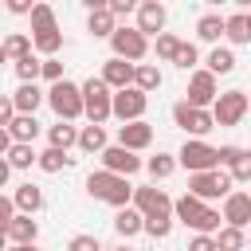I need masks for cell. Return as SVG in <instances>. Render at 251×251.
Segmentation results:
<instances>
[{
  "label": "cell",
  "mask_w": 251,
  "mask_h": 251,
  "mask_svg": "<svg viewBox=\"0 0 251 251\" xmlns=\"http://www.w3.org/2000/svg\"><path fill=\"white\" fill-rule=\"evenodd\" d=\"M31 51H39L43 59H51V55H59L63 51V31H59V24H55V8L51 4H31Z\"/></svg>",
  "instance_id": "6da1fadb"
},
{
  "label": "cell",
  "mask_w": 251,
  "mask_h": 251,
  "mask_svg": "<svg viewBox=\"0 0 251 251\" xmlns=\"http://www.w3.org/2000/svg\"><path fill=\"white\" fill-rule=\"evenodd\" d=\"M173 220H180L184 227H192L196 235H216L224 224H220V208H212V204H200L196 196H176L173 200Z\"/></svg>",
  "instance_id": "7a4b0ae2"
},
{
  "label": "cell",
  "mask_w": 251,
  "mask_h": 251,
  "mask_svg": "<svg viewBox=\"0 0 251 251\" xmlns=\"http://www.w3.org/2000/svg\"><path fill=\"white\" fill-rule=\"evenodd\" d=\"M86 192H90L94 200L110 204V208H129L133 184H129L126 176H114V173H102V169H94V173H86Z\"/></svg>",
  "instance_id": "3957f363"
},
{
  "label": "cell",
  "mask_w": 251,
  "mask_h": 251,
  "mask_svg": "<svg viewBox=\"0 0 251 251\" xmlns=\"http://www.w3.org/2000/svg\"><path fill=\"white\" fill-rule=\"evenodd\" d=\"M43 102L55 110L59 122H78L82 118V94H78V82L63 78V82H51V90H43Z\"/></svg>",
  "instance_id": "277c9868"
},
{
  "label": "cell",
  "mask_w": 251,
  "mask_h": 251,
  "mask_svg": "<svg viewBox=\"0 0 251 251\" xmlns=\"http://www.w3.org/2000/svg\"><path fill=\"white\" fill-rule=\"evenodd\" d=\"M78 94H82V118L90 122V126H106L110 122V86L94 75V78H86V82H78Z\"/></svg>",
  "instance_id": "5b68a950"
},
{
  "label": "cell",
  "mask_w": 251,
  "mask_h": 251,
  "mask_svg": "<svg viewBox=\"0 0 251 251\" xmlns=\"http://www.w3.org/2000/svg\"><path fill=\"white\" fill-rule=\"evenodd\" d=\"M247 110H251V102H247V94H243V90H224V94H216V102L208 106L212 126H224V129L239 126V122L247 118Z\"/></svg>",
  "instance_id": "8992f818"
},
{
  "label": "cell",
  "mask_w": 251,
  "mask_h": 251,
  "mask_svg": "<svg viewBox=\"0 0 251 251\" xmlns=\"http://www.w3.org/2000/svg\"><path fill=\"white\" fill-rule=\"evenodd\" d=\"M110 47H114V59H122V63H141L145 55H149V39L137 31V27H129V24H118L114 27V35H110Z\"/></svg>",
  "instance_id": "52a82bcc"
},
{
  "label": "cell",
  "mask_w": 251,
  "mask_h": 251,
  "mask_svg": "<svg viewBox=\"0 0 251 251\" xmlns=\"http://www.w3.org/2000/svg\"><path fill=\"white\" fill-rule=\"evenodd\" d=\"M231 188H235V184H231V176H227L224 169H212V173H192V176H188V196H196L200 204H208V200H224Z\"/></svg>",
  "instance_id": "ba28073f"
},
{
  "label": "cell",
  "mask_w": 251,
  "mask_h": 251,
  "mask_svg": "<svg viewBox=\"0 0 251 251\" xmlns=\"http://www.w3.org/2000/svg\"><path fill=\"white\" fill-rule=\"evenodd\" d=\"M129 208L145 220V216H173V196L157 184H133V196H129Z\"/></svg>",
  "instance_id": "9c48e42d"
},
{
  "label": "cell",
  "mask_w": 251,
  "mask_h": 251,
  "mask_svg": "<svg viewBox=\"0 0 251 251\" xmlns=\"http://www.w3.org/2000/svg\"><path fill=\"white\" fill-rule=\"evenodd\" d=\"M145 106H149V98H145L141 90H133V86L110 94V118H118L122 126H126V122H141V118H145Z\"/></svg>",
  "instance_id": "30bf717a"
},
{
  "label": "cell",
  "mask_w": 251,
  "mask_h": 251,
  "mask_svg": "<svg viewBox=\"0 0 251 251\" xmlns=\"http://www.w3.org/2000/svg\"><path fill=\"white\" fill-rule=\"evenodd\" d=\"M173 157H176L180 169H188V176H192V173H212V169H216V145H208V141H184L180 153H173Z\"/></svg>",
  "instance_id": "8fae6325"
},
{
  "label": "cell",
  "mask_w": 251,
  "mask_h": 251,
  "mask_svg": "<svg viewBox=\"0 0 251 251\" xmlns=\"http://www.w3.org/2000/svg\"><path fill=\"white\" fill-rule=\"evenodd\" d=\"M216 94H220V82H216L204 67H196V71L188 75V90H184L180 102H188V106H196V110H208V106L216 102Z\"/></svg>",
  "instance_id": "7c38bea8"
},
{
  "label": "cell",
  "mask_w": 251,
  "mask_h": 251,
  "mask_svg": "<svg viewBox=\"0 0 251 251\" xmlns=\"http://www.w3.org/2000/svg\"><path fill=\"white\" fill-rule=\"evenodd\" d=\"M173 122H176L184 133H192V141H204V133L216 129V126H212V114H208V110H196V106H188V102H176V106H173Z\"/></svg>",
  "instance_id": "4fadbf2b"
},
{
  "label": "cell",
  "mask_w": 251,
  "mask_h": 251,
  "mask_svg": "<svg viewBox=\"0 0 251 251\" xmlns=\"http://www.w3.org/2000/svg\"><path fill=\"white\" fill-rule=\"evenodd\" d=\"M98 157H102V173H114V176H126V180L141 169V157L129 153V149H122V145H106Z\"/></svg>",
  "instance_id": "5bb4252c"
},
{
  "label": "cell",
  "mask_w": 251,
  "mask_h": 251,
  "mask_svg": "<svg viewBox=\"0 0 251 251\" xmlns=\"http://www.w3.org/2000/svg\"><path fill=\"white\" fill-rule=\"evenodd\" d=\"M220 220H224V227H247L251 224V196L243 192V188H231L227 196H224V212H220Z\"/></svg>",
  "instance_id": "9a60e30c"
},
{
  "label": "cell",
  "mask_w": 251,
  "mask_h": 251,
  "mask_svg": "<svg viewBox=\"0 0 251 251\" xmlns=\"http://www.w3.org/2000/svg\"><path fill=\"white\" fill-rule=\"evenodd\" d=\"M133 16H137V31L149 39V35H161L165 31V20H169V12H165V4L161 0H141L137 8H133Z\"/></svg>",
  "instance_id": "2e32d148"
},
{
  "label": "cell",
  "mask_w": 251,
  "mask_h": 251,
  "mask_svg": "<svg viewBox=\"0 0 251 251\" xmlns=\"http://www.w3.org/2000/svg\"><path fill=\"white\" fill-rule=\"evenodd\" d=\"M118 145L129 149V153L149 149V145H153V126H149L145 118H141V122H126V126H118Z\"/></svg>",
  "instance_id": "e0dca14e"
},
{
  "label": "cell",
  "mask_w": 251,
  "mask_h": 251,
  "mask_svg": "<svg viewBox=\"0 0 251 251\" xmlns=\"http://www.w3.org/2000/svg\"><path fill=\"white\" fill-rule=\"evenodd\" d=\"M4 239H8L12 247H27V243H35V239H39V220L16 212V216L8 220V227H4Z\"/></svg>",
  "instance_id": "ac0fdd59"
},
{
  "label": "cell",
  "mask_w": 251,
  "mask_h": 251,
  "mask_svg": "<svg viewBox=\"0 0 251 251\" xmlns=\"http://www.w3.org/2000/svg\"><path fill=\"white\" fill-rule=\"evenodd\" d=\"M110 90H126V86H133V63H122V59H106L102 63V75H98Z\"/></svg>",
  "instance_id": "d6986e66"
},
{
  "label": "cell",
  "mask_w": 251,
  "mask_h": 251,
  "mask_svg": "<svg viewBox=\"0 0 251 251\" xmlns=\"http://www.w3.org/2000/svg\"><path fill=\"white\" fill-rule=\"evenodd\" d=\"M8 98H12V110H16V114H31V118H35V110L43 106V90H39V82H20L16 94H8Z\"/></svg>",
  "instance_id": "ffe728a7"
},
{
  "label": "cell",
  "mask_w": 251,
  "mask_h": 251,
  "mask_svg": "<svg viewBox=\"0 0 251 251\" xmlns=\"http://www.w3.org/2000/svg\"><path fill=\"white\" fill-rule=\"evenodd\" d=\"M12 208L20 212V216H35L39 208H43V188L39 184H16V192H12Z\"/></svg>",
  "instance_id": "44dd1931"
},
{
  "label": "cell",
  "mask_w": 251,
  "mask_h": 251,
  "mask_svg": "<svg viewBox=\"0 0 251 251\" xmlns=\"http://www.w3.org/2000/svg\"><path fill=\"white\" fill-rule=\"evenodd\" d=\"M224 39H227L231 47H247V43H251V16H247V12L224 16Z\"/></svg>",
  "instance_id": "7402d4cb"
},
{
  "label": "cell",
  "mask_w": 251,
  "mask_h": 251,
  "mask_svg": "<svg viewBox=\"0 0 251 251\" xmlns=\"http://www.w3.org/2000/svg\"><path fill=\"white\" fill-rule=\"evenodd\" d=\"M4 129H8V137L20 141V145H35V137H39V122H35L31 114H16Z\"/></svg>",
  "instance_id": "603a6c76"
},
{
  "label": "cell",
  "mask_w": 251,
  "mask_h": 251,
  "mask_svg": "<svg viewBox=\"0 0 251 251\" xmlns=\"http://www.w3.org/2000/svg\"><path fill=\"white\" fill-rule=\"evenodd\" d=\"M0 55H4V63H20L24 55H31V39H27V31H12V35H4V39H0Z\"/></svg>",
  "instance_id": "cb8c5ba5"
},
{
  "label": "cell",
  "mask_w": 251,
  "mask_h": 251,
  "mask_svg": "<svg viewBox=\"0 0 251 251\" xmlns=\"http://www.w3.org/2000/svg\"><path fill=\"white\" fill-rule=\"evenodd\" d=\"M204 71H208L212 78L231 75V71H235V51H231V47H212L208 59H204Z\"/></svg>",
  "instance_id": "d4e9b609"
},
{
  "label": "cell",
  "mask_w": 251,
  "mask_h": 251,
  "mask_svg": "<svg viewBox=\"0 0 251 251\" xmlns=\"http://www.w3.org/2000/svg\"><path fill=\"white\" fill-rule=\"evenodd\" d=\"M161 71H157V63H137L133 67V90H141L145 98L153 94V90H161Z\"/></svg>",
  "instance_id": "484cf974"
},
{
  "label": "cell",
  "mask_w": 251,
  "mask_h": 251,
  "mask_svg": "<svg viewBox=\"0 0 251 251\" xmlns=\"http://www.w3.org/2000/svg\"><path fill=\"white\" fill-rule=\"evenodd\" d=\"M75 137H78V126H71V122H55V126H47V149H63V153H71V149H75Z\"/></svg>",
  "instance_id": "4316f807"
},
{
  "label": "cell",
  "mask_w": 251,
  "mask_h": 251,
  "mask_svg": "<svg viewBox=\"0 0 251 251\" xmlns=\"http://www.w3.org/2000/svg\"><path fill=\"white\" fill-rule=\"evenodd\" d=\"M75 145H78L82 153H102V149L110 145V141H106V126H78Z\"/></svg>",
  "instance_id": "83f0119b"
},
{
  "label": "cell",
  "mask_w": 251,
  "mask_h": 251,
  "mask_svg": "<svg viewBox=\"0 0 251 251\" xmlns=\"http://www.w3.org/2000/svg\"><path fill=\"white\" fill-rule=\"evenodd\" d=\"M114 27H118V24H114V16L106 12V4H102V8H90V16H86V31H90L94 39H110Z\"/></svg>",
  "instance_id": "f1b7e54d"
},
{
  "label": "cell",
  "mask_w": 251,
  "mask_h": 251,
  "mask_svg": "<svg viewBox=\"0 0 251 251\" xmlns=\"http://www.w3.org/2000/svg\"><path fill=\"white\" fill-rule=\"evenodd\" d=\"M196 35H200L204 43H216V47H220V35H224V16H220V12H204V16L196 20Z\"/></svg>",
  "instance_id": "f546056e"
},
{
  "label": "cell",
  "mask_w": 251,
  "mask_h": 251,
  "mask_svg": "<svg viewBox=\"0 0 251 251\" xmlns=\"http://www.w3.org/2000/svg\"><path fill=\"white\" fill-rule=\"evenodd\" d=\"M35 165H39L43 173H63L67 165H75V157L63 153V149H43V153H35Z\"/></svg>",
  "instance_id": "4dcf8cb0"
},
{
  "label": "cell",
  "mask_w": 251,
  "mask_h": 251,
  "mask_svg": "<svg viewBox=\"0 0 251 251\" xmlns=\"http://www.w3.org/2000/svg\"><path fill=\"white\" fill-rule=\"evenodd\" d=\"M114 231H118L122 239L141 235V216H137L133 208H118V216H114Z\"/></svg>",
  "instance_id": "1f68e13d"
},
{
  "label": "cell",
  "mask_w": 251,
  "mask_h": 251,
  "mask_svg": "<svg viewBox=\"0 0 251 251\" xmlns=\"http://www.w3.org/2000/svg\"><path fill=\"white\" fill-rule=\"evenodd\" d=\"M141 169H149V176H153V180H165V176H173V173H176V157H173V153H157V157L141 161Z\"/></svg>",
  "instance_id": "d6a6232c"
},
{
  "label": "cell",
  "mask_w": 251,
  "mask_h": 251,
  "mask_svg": "<svg viewBox=\"0 0 251 251\" xmlns=\"http://www.w3.org/2000/svg\"><path fill=\"white\" fill-rule=\"evenodd\" d=\"M212 239H216V251H243L247 247V231H239V227H220Z\"/></svg>",
  "instance_id": "836d02e7"
},
{
  "label": "cell",
  "mask_w": 251,
  "mask_h": 251,
  "mask_svg": "<svg viewBox=\"0 0 251 251\" xmlns=\"http://www.w3.org/2000/svg\"><path fill=\"white\" fill-rule=\"evenodd\" d=\"M4 161H8V169H31V165H35V145L12 141V149L4 153Z\"/></svg>",
  "instance_id": "e575fe53"
},
{
  "label": "cell",
  "mask_w": 251,
  "mask_h": 251,
  "mask_svg": "<svg viewBox=\"0 0 251 251\" xmlns=\"http://www.w3.org/2000/svg\"><path fill=\"white\" fill-rule=\"evenodd\" d=\"M224 173L231 176V184H247V180H251V153L243 149V153H239V157H235V161H231Z\"/></svg>",
  "instance_id": "d590c367"
},
{
  "label": "cell",
  "mask_w": 251,
  "mask_h": 251,
  "mask_svg": "<svg viewBox=\"0 0 251 251\" xmlns=\"http://www.w3.org/2000/svg\"><path fill=\"white\" fill-rule=\"evenodd\" d=\"M16 67V78L20 82H39V55L31 51V55H24L20 63H12Z\"/></svg>",
  "instance_id": "8d00e7d4"
},
{
  "label": "cell",
  "mask_w": 251,
  "mask_h": 251,
  "mask_svg": "<svg viewBox=\"0 0 251 251\" xmlns=\"http://www.w3.org/2000/svg\"><path fill=\"white\" fill-rule=\"evenodd\" d=\"M141 231L153 235V239H165V235L173 231V216H145V220H141Z\"/></svg>",
  "instance_id": "74e56055"
},
{
  "label": "cell",
  "mask_w": 251,
  "mask_h": 251,
  "mask_svg": "<svg viewBox=\"0 0 251 251\" xmlns=\"http://www.w3.org/2000/svg\"><path fill=\"white\" fill-rule=\"evenodd\" d=\"M173 63H176L180 71H196V63H200V51H196V43H184V39H180V47H176Z\"/></svg>",
  "instance_id": "f35d334b"
},
{
  "label": "cell",
  "mask_w": 251,
  "mask_h": 251,
  "mask_svg": "<svg viewBox=\"0 0 251 251\" xmlns=\"http://www.w3.org/2000/svg\"><path fill=\"white\" fill-rule=\"evenodd\" d=\"M176 47H180V39H176L173 31H161V35H157V59H161V63H173Z\"/></svg>",
  "instance_id": "ab89813d"
},
{
  "label": "cell",
  "mask_w": 251,
  "mask_h": 251,
  "mask_svg": "<svg viewBox=\"0 0 251 251\" xmlns=\"http://www.w3.org/2000/svg\"><path fill=\"white\" fill-rule=\"evenodd\" d=\"M39 78H47V82H63L67 75H63V63H59V55H51V59H39Z\"/></svg>",
  "instance_id": "60d3db41"
},
{
  "label": "cell",
  "mask_w": 251,
  "mask_h": 251,
  "mask_svg": "<svg viewBox=\"0 0 251 251\" xmlns=\"http://www.w3.org/2000/svg\"><path fill=\"white\" fill-rule=\"evenodd\" d=\"M133 8H137L133 0H106V12L114 16V24H118V20H126V16L133 12Z\"/></svg>",
  "instance_id": "b9f144b4"
},
{
  "label": "cell",
  "mask_w": 251,
  "mask_h": 251,
  "mask_svg": "<svg viewBox=\"0 0 251 251\" xmlns=\"http://www.w3.org/2000/svg\"><path fill=\"white\" fill-rule=\"evenodd\" d=\"M67 251H102V243H98L94 235H75V239L67 243Z\"/></svg>",
  "instance_id": "7bdbcfd3"
},
{
  "label": "cell",
  "mask_w": 251,
  "mask_h": 251,
  "mask_svg": "<svg viewBox=\"0 0 251 251\" xmlns=\"http://www.w3.org/2000/svg\"><path fill=\"white\" fill-rule=\"evenodd\" d=\"M188 251H216V239L212 235H192L188 239Z\"/></svg>",
  "instance_id": "ee69618b"
},
{
  "label": "cell",
  "mask_w": 251,
  "mask_h": 251,
  "mask_svg": "<svg viewBox=\"0 0 251 251\" xmlns=\"http://www.w3.org/2000/svg\"><path fill=\"white\" fill-rule=\"evenodd\" d=\"M12 216H16V208H12V196H4V192H0V231L8 227V220H12Z\"/></svg>",
  "instance_id": "f6af8a7d"
},
{
  "label": "cell",
  "mask_w": 251,
  "mask_h": 251,
  "mask_svg": "<svg viewBox=\"0 0 251 251\" xmlns=\"http://www.w3.org/2000/svg\"><path fill=\"white\" fill-rule=\"evenodd\" d=\"M12 118H16V110H12V98H8V94H0V129H4Z\"/></svg>",
  "instance_id": "bcb514c9"
},
{
  "label": "cell",
  "mask_w": 251,
  "mask_h": 251,
  "mask_svg": "<svg viewBox=\"0 0 251 251\" xmlns=\"http://www.w3.org/2000/svg\"><path fill=\"white\" fill-rule=\"evenodd\" d=\"M8 12L12 16H27L31 12V0H8Z\"/></svg>",
  "instance_id": "7dc6e473"
},
{
  "label": "cell",
  "mask_w": 251,
  "mask_h": 251,
  "mask_svg": "<svg viewBox=\"0 0 251 251\" xmlns=\"http://www.w3.org/2000/svg\"><path fill=\"white\" fill-rule=\"evenodd\" d=\"M12 149V137H8V129H0V157Z\"/></svg>",
  "instance_id": "c3c4849f"
},
{
  "label": "cell",
  "mask_w": 251,
  "mask_h": 251,
  "mask_svg": "<svg viewBox=\"0 0 251 251\" xmlns=\"http://www.w3.org/2000/svg\"><path fill=\"white\" fill-rule=\"evenodd\" d=\"M8 176H12V169H8V161H4V157H0V188H4V184H8Z\"/></svg>",
  "instance_id": "681fc988"
},
{
  "label": "cell",
  "mask_w": 251,
  "mask_h": 251,
  "mask_svg": "<svg viewBox=\"0 0 251 251\" xmlns=\"http://www.w3.org/2000/svg\"><path fill=\"white\" fill-rule=\"evenodd\" d=\"M4 251H39V247H35V243H27V247H12V243H8Z\"/></svg>",
  "instance_id": "f907efd6"
},
{
  "label": "cell",
  "mask_w": 251,
  "mask_h": 251,
  "mask_svg": "<svg viewBox=\"0 0 251 251\" xmlns=\"http://www.w3.org/2000/svg\"><path fill=\"white\" fill-rule=\"evenodd\" d=\"M4 247H8V239H4V231H0V251H4Z\"/></svg>",
  "instance_id": "816d5d0a"
},
{
  "label": "cell",
  "mask_w": 251,
  "mask_h": 251,
  "mask_svg": "<svg viewBox=\"0 0 251 251\" xmlns=\"http://www.w3.org/2000/svg\"><path fill=\"white\" fill-rule=\"evenodd\" d=\"M114 251H133V247H126V243H122V247H114Z\"/></svg>",
  "instance_id": "f5cc1de1"
},
{
  "label": "cell",
  "mask_w": 251,
  "mask_h": 251,
  "mask_svg": "<svg viewBox=\"0 0 251 251\" xmlns=\"http://www.w3.org/2000/svg\"><path fill=\"white\" fill-rule=\"evenodd\" d=\"M0 63H4V55H0Z\"/></svg>",
  "instance_id": "db71d44e"
}]
</instances>
